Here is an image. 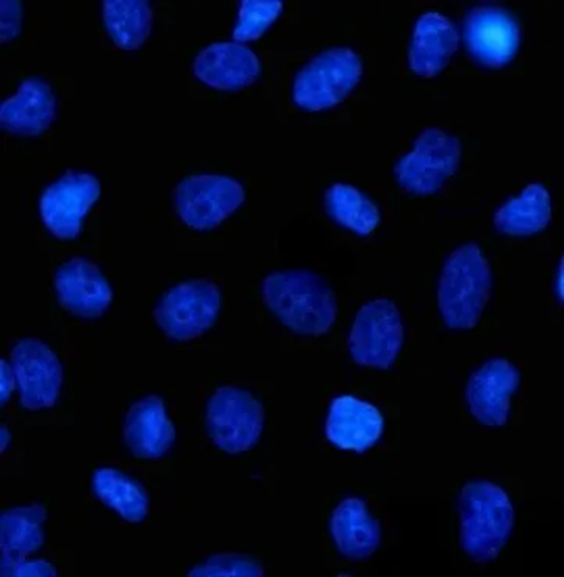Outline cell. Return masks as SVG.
Returning <instances> with one entry per match:
<instances>
[{"label":"cell","mask_w":564,"mask_h":577,"mask_svg":"<svg viewBox=\"0 0 564 577\" xmlns=\"http://www.w3.org/2000/svg\"><path fill=\"white\" fill-rule=\"evenodd\" d=\"M262 296L279 320L300 335L325 334L336 318L337 304L332 290L309 271L270 273L262 282Z\"/></svg>","instance_id":"obj_1"},{"label":"cell","mask_w":564,"mask_h":577,"mask_svg":"<svg viewBox=\"0 0 564 577\" xmlns=\"http://www.w3.org/2000/svg\"><path fill=\"white\" fill-rule=\"evenodd\" d=\"M460 541L476 562L492 561L509 536L514 510L506 492L486 480L468 482L459 496Z\"/></svg>","instance_id":"obj_2"},{"label":"cell","mask_w":564,"mask_h":577,"mask_svg":"<svg viewBox=\"0 0 564 577\" xmlns=\"http://www.w3.org/2000/svg\"><path fill=\"white\" fill-rule=\"evenodd\" d=\"M438 305L446 325L473 328L490 296V270L480 248L467 243L446 260L438 286Z\"/></svg>","instance_id":"obj_3"},{"label":"cell","mask_w":564,"mask_h":577,"mask_svg":"<svg viewBox=\"0 0 564 577\" xmlns=\"http://www.w3.org/2000/svg\"><path fill=\"white\" fill-rule=\"evenodd\" d=\"M363 67L348 47L328 49L310 60L298 72L293 85L295 103L319 111L345 100L358 84Z\"/></svg>","instance_id":"obj_4"},{"label":"cell","mask_w":564,"mask_h":577,"mask_svg":"<svg viewBox=\"0 0 564 577\" xmlns=\"http://www.w3.org/2000/svg\"><path fill=\"white\" fill-rule=\"evenodd\" d=\"M461 156L459 140L439 128H427L413 148L395 166L399 185L409 193H435L457 170Z\"/></svg>","instance_id":"obj_5"},{"label":"cell","mask_w":564,"mask_h":577,"mask_svg":"<svg viewBox=\"0 0 564 577\" xmlns=\"http://www.w3.org/2000/svg\"><path fill=\"white\" fill-rule=\"evenodd\" d=\"M264 410L249 392L225 386L211 396L206 410V428L212 442L222 450L237 454L257 441Z\"/></svg>","instance_id":"obj_6"},{"label":"cell","mask_w":564,"mask_h":577,"mask_svg":"<svg viewBox=\"0 0 564 577\" xmlns=\"http://www.w3.org/2000/svg\"><path fill=\"white\" fill-rule=\"evenodd\" d=\"M403 324L393 302L380 298L357 312L348 339L353 360L362 366L386 369L403 342Z\"/></svg>","instance_id":"obj_7"},{"label":"cell","mask_w":564,"mask_h":577,"mask_svg":"<svg viewBox=\"0 0 564 577\" xmlns=\"http://www.w3.org/2000/svg\"><path fill=\"white\" fill-rule=\"evenodd\" d=\"M242 185L229 177L212 174L189 176L173 191V204L181 220L203 230L217 226L243 202Z\"/></svg>","instance_id":"obj_8"},{"label":"cell","mask_w":564,"mask_h":577,"mask_svg":"<svg viewBox=\"0 0 564 577\" xmlns=\"http://www.w3.org/2000/svg\"><path fill=\"white\" fill-rule=\"evenodd\" d=\"M219 307L217 286L206 279H194L168 291L154 315L166 335L186 341L200 336L213 324Z\"/></svg>","instance_id":"obj_9"},{"label":"cell","mask_w":564,"mask_h":577,"mask_svg":"<svg viewBox=\"0 0 564 577\" xmlns=\"http://www.w3.org/2000/svg\"><path fill=\"white\" fill-rule=\"evenodd\" d=\"M11 364L25 408L36 411L55 403L62 383V368L46 344L33 338L19 341L12 349Z\"/></svg>","instance_id":"obj_10"},{"label":"cell","mask_w":564,"mask_h":577,"mask_svg":"<svg viewBox=\"0 0 564 577\" xmlns=\"http://www.w3.org/2000/svg\"><path fill=\"white\" fill-rule=\"evenodd\" d=\"M100 193L99 182L89 173L69 171L44 191L40 212L48 229L58 238L76 237L81 222Z\"/></svg>","instance_id":"obj_11"},{"label":"cell","mask_w":564,"mask_h":577,"mask_svg":"<svg viewBox=\"0 0 564 577\" xmlns=\"http://www.w3.org/2000/svg\"><path fill=\"white\" fill-rule=\"evenodd\" d=\"M470 54L481 64L498 68L508 63L519 46V28L504 9L481 6L471 10L464 24Z\"/></svg>","instance_id":"obj_12"},{"label":"cell","mask_w":564,"mask_h":577,"mask_svg":"<svg viewBox=\"0 0 564 577\" xmlns=\"http://www.w3.org/2000/svg\"><path fill=\"white\" fill-rule=\"evenodd\" d=\"M518 381L519 374L509 361L486 362L467 383L466 398L471 414L486 426H502L507 421L510 397Z\"/></svg>","instance_id":"obj_13"},{"label":"cell","mask_w":564,"mask_h":577,"mask_svg":"<svg viewBox=\"0 0 564 577\" xmlns=\"http://www.w3.org/2000/svg\"><path fill=\"white\" fill-rule=\"evenodd\" d=\"M55 287L61 305L81 317L101 315L112 298L111 288L99 268L82 258H72L59 267Z\"/></svg>","instance_id":"obj_14"},{"label":"cell","mask_w":564,"mask_h":577,"mask_svg":"<svg viewBox=\"0 0 564 577\" xmlns=\"http://www.w3.org/2000/svg\"><path fill=\"white\" fill-rule=\"evenodd\" d=\"M256 54L238 42L214 43L204 48L193 63L194 75L219 90H239L251 85L259 74Z\"/></svg>","instance_id":"obj_15"},{"label":"cell","mask_w":564,"mask_h":577,"mask_svg":"<svg viewBox=\"0 0 564 577\" xmlns=\"http://www.w3.org/2000/svg\"><path fill=\"white\" fill-rule=\"evenodd\" d=\"M123 440L139 458H158L170 449L175 430L160 397L150 395L131 406L123 423Z\"/></svg>","instance_id":"obj_16"},{"label":"cell","mask_w":564,"mask_h":577,"mask_svg":"<svg viewBox=\"0 0 564 577\" xmlns=\"http://www.w3.org/2000/svg\"><path fill=\"white\" fill-rule=\"evenodd\" d=\"M382 429L383 418L373 405L346 395L332 401L326 435L338 447L364 451L379 439Z\"/></svg>","instance_id":"obj_17"},{"label":"cell","mask_w":564,"mask_h":577,"mask_svg":"<svg viewBox=\"0 0 564 577\" xmlns=\"http://www.w3.org/2000/svg\"><path fill=\"white\" fill-rule=\"evenodd\" d=\"M459 36L452 22L437 12H427L417 21L409 49L410 69L419 76L433 77L450 61Z\"/></svg>","instance_id":"obj_18"},{"label":"cell","mask_w":564,"mask_h":577,"mask_svg":"<svg viewBox=\"0 0 564 577\" xmlns=\"http://www.w3.org/2000/svg\"><path fill=\"white\" fill-rule=\"evenodd\" d=\"M54 114L55 100L50 87L31 78L24 80L17 92L1 104L0 122L11 133L32 136L43 132Z\"/></svg>","instance_id":"obj_19"},{"label":"cell","mask_w":564,"mask_h":577,"mask_svg":"<svg viewBox=\"0 0 564 577\" xmlns=\"http://www.w3.org/2000/svg\"><path fill=\"white\" fill-rule=\"evenodd\" d=\"M331 532L341 553L364 559L377 548L380 529L366 504L355 497L344 499L333 511Z\"/></svg>","instance_id":"obj_20"},{"label":"cell","mask_w":564,"mask_h":577,"mask_svg":"<svg viewBox=\"0 0 564 577\" xmlns=\"http://www.w3.org/2000/svg\"><path fill=\"white\" fill-rule=\"evenodd\" d=\"M551 218L547 189L538 183L527 185L521 194L501 205L494 214L498 231L512 236H529L543 230Z\"/></svg>","instance_id":"obj_21"},{"label":"cell","mask_w":564,"mask_h":577,"mask_svg":"<svg viewBox=\"0 0 564 577\" xmlns=\"http://www.w3.org/2000/svg\"><path fill=\"white\" fill-rule=\"evenodd\" d=\"M45 518V509L38 504L6 511L0 522L1 558L18 561L37 551L43 543Z\"/></svg>","instance_id":"obj_22"},{"label":"cell","mask_w":564,"mask_h":577,"mask_svg":"<svg viewBox=\"0 0 564 577\" xmlns=\"http://www.w3.org/2000/svg\"><path fill=\"white\" fill-rule=\"evenodd\" d=\"M102 12L106 30L118 47L135 50L149 36L152 9L147 1H104Z\"/></svg>","instance_id":"obj_23"},{"label":"cell","mask_w":564,"mask_h":577,"mask_svg":"<svg viewBox=\"0 0 564 577\" xmlns=\"http://www.w3.org/2000/svg\"><path fill=\"white\" fill-rule=\"evenodd\" d=\"M93 488L98 498L126 521L137 523L145 518L146 493L124 473L113 468L98 469L93 475Z\"/></svg>","instance_id":"obj_24"},{"label":"cell","mask_w":564,"mask_h":577,"mask_svg":"<svg viewBox=\"0 0 564 577\" xmlns=\"http://www.w3.org/2000/svg\"><path fill=\"white\" fill-rule=\"evenodd\" d=\"M324 200L329 215L359 235H368L379 222L377 206L351 185H332L326 191Z\"/></svg>","instance_id":"obj_25"},{"label":"cell","mask_w":564,"mask_h":577,"mask_svg":"<svg viewBox=\"0 0 564 577\" xmlns=\"http://www.w3.org/2000/svg\"><path fill=\"white\" fill-rule=\"evenodd\" d=\"M282 7L280 1L242 2L233 38L241 42L257 39L276 20Z\"/></svg>","instance_id":"obj_26"},{"label":"cell","mask_w":564,"mask_h":577,"mask_svg":"<svg viewBox=\"0 0 564 577\" xmlns=\"http://www.w3.org/2000/svg\"><path fill=\"white\" fill-rule=\"evenodd\" d=\"M261 566L239 554H218L194 567L189 576H261Z\"/></svg>","instance_id":"obj_27"},{"label":"cell","mask_w":564,"mask_h":577,"mask_svg":"<svg viewBox=\"0 0 564 577\" xmlns=\"http://www.w3.org/2000/svg\"><path fill=\"white\" fill-rule=\"evenodd\" d=\"M2 576H55L53 566L44 560L29 561L26 559L12 561L1 558Z\"/></svg>","instance_id":"obj_28"},{"label":"cell","mask_w":564,"mask_h":577,"mask_svg":"<svg viewBox=\"0 0 564 577\" xmlns=\"http://www.w3.org/2000/svg\"><path fill=\"white\" fill-rule=\"evenodd\" d=\"M22 10L17 1H1V42L13 39L20 30Z\"/></svg>","instance_id":"obj_29"},{"label":"cell","mask_w":564,"mask_h":577,"mask_svg":"<svg viewBox=\"0 0 564 577\" xmlns=\"http://www.w3.org/2000/svg\"><path fill=\"white\" fill-rule=\"evenodd\" d=\"M14 379L12 368L4 360H1V403H5L11 394Z\"/></svg>","instance_id":"obj_30"}]
</instances>
